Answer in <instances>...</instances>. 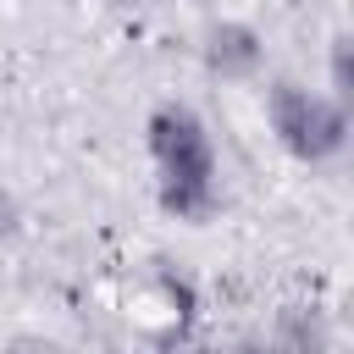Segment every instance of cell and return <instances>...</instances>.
I'll return each mask as SVG.
<instances>
[{"label":"cell","mask_w":354,"mask_h":354,"mask_svg":"<svg viewBox=\"0 0 354 354\" xmlns=\"http://www.w3.org/2000/svg\"><path fill=\"white\" fill-rule=\"evenodd\" d=\"M144 144L155 160L160 210L177 221H210L221 205V183H216V144H210V127L199 122V111L183 100L155 105L144 122Z\"/></svg>","instance_id":"6da1fadb"},{"label":"cell","mask_w":354,"mask_h":354,"mask_svg":"<svg viewBox=\"0 0 354 354\" xmlns=\"http://www.w3.org/2000/svg\"><path fill=\"white\" fill-rule=\"evenodd\" d=\"M266 122L299 166H326L348 149V105L332 100L326 88H304L293 77H277L266 88Z\"/></svg>","instance_id":"7a4b0ae2"},{"label":"cell","mask_w":354,"mask_h":354,"mask_svg":"<svg viewBox=\"0 0 354 354\" xmlns=\"http://www.w3.org/2000/svg\"><path fill=\"white\" fill-rule=\"evenodd\" d=\"M199 61H205V72L221 77V83H249V77H260V66H266V39H260V28L243 22V17H216V22L199 33Z\"/></svg>","instance_id":"3957f363"},{"label":"cell","mask_w":354,"mask_h":354,"mask_svg":"<svg viewBox=\"0 0 354 354\" xmlns=\"http://www.w3.org/2000/svg\"><path fill=\"white\" fill-rule=\"evenodd\" d=\"M266 337L277 343V354H326V321L315 304H288Z\"/></svg>","instance_id":"277c9868"},{"label":"cell","mask_w":354,"mask_h":354,"mask_svg":"<svg viewBox=\"0 0 354 354\" xmlns=\"http://www.w3.org/2000/svg\"><path fill=\"white\" fill-rule=\"evenodd\" d=\"M326 94L343 100V105H348V94H354V39H348L343 28L332 33V50H326Z\"/></svg>","instance_id":"5b68a950"},{"label":"cell","mask_w":354,"mask_h":354,"mask_svg":"<svg viewBox=\"0 0 354 354\" xmlns=\"http://www.w3.org/2000/svg\"><path fill=\"white\" fill-rule=\"evenodd\" d=\"M0 354H66V348H61L55 337H44V332H17Z\"/></svg>","instance_id":"8992f818"},{"label":"cell","mask_w":354,"mask_h":354,"mask_svg":"<svg viewBox=\"0 0 354 354\" xmlns=\"http://www.w3.org/2000/svg\"><path fill=\"white\" fill-rule=\"evenodd\" d=\"M17 232H22V205L11 188H0V243H11Z\"/></svg>","instance_id":"52a82bcc"},{"label":"cell","mask_w":354,"mask_h":354,"mask_svg":"<svg viewBox=\"0 0 354 354\" xmlns=\"http://www.w3.org/2000/svg\"><path fill=\"white\" fill-rule=\"evenodd\" d=\"M232 354H277V343H271V337H243Z\"/></svg>","instance_id":"ba28073f"},{"label":"cell","mask_w":354,"mask_h":354,"mask_svg":"<svg viewBox=\"0 0 354 354\" xmlns=\"http://www.w3.org/2000/svg\"><path fill=\"white\" fill-rule=\"evenodd\" d=\"M166 354H199V348H166Z\"/></svg>","instance_id":"9c48e42d"},{"label":"cell","mask_w":354,"mask_h":354,"mask_svg":"<svg viewBox=\"0 0 354 354\" xmlns=\"http://www.w3.org/2000/svg\"><path fill=\"white\" fill-rule=\"evenodd\" d=\"M194 6H205V0H194Z\"/></svg>","instance_id":"30bf717a"}]
</instances>
